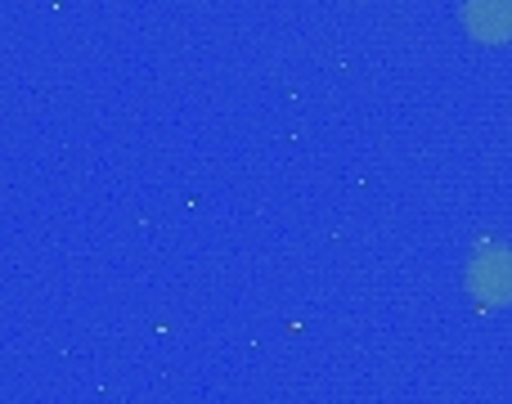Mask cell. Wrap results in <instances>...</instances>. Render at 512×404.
Returning <instances> with one entry per match:
<instances>
[{
    "label": "cell",
    "instance_id": "7a4b0ae2",
    "mask_svg": "<svg viewBox=\"0 0 512 404\" xmlns=\"http://www.w3.org/2000/svg\"><path fill=\"white\" fill-rule=\"evenodd\" d=\"M468 27L477 36H512V0H468Z\"/></svg>",
    "mask_w": 512,
    "mask_h": 404
},
{
    "label": "cell",
    "instance_id": "6da1fadb",
    "mask_svg": "<svg viewBox=\"0 0 512 404\" xmlns=\"http://www.w3.org/2000/svg\"><path fill=\"white\" fill-rule=\"evenodd\" d=\"M472 288L486 301H512V252H486L472 261Z\"/></svg>",
    "mask_w": 512,
    "mask_h": 404
}]
</instances>
